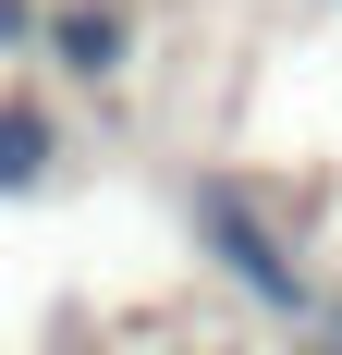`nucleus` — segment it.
<instances>
[{"label": "nucleus", "instance_id": "f257e3e1", "mask_svg": "<svg viewBox=\"0 0 342 355\" xmlns=\"http://www.w3.org/2000/svg\"><path fill=\"white\" fill-rule=\"evenodd\" d=\"M183 220H196V245L220 282H244V306H269V319H318V282H306V257L269 233V209L244 196V184H196L183 196Z\"/></svg>", "mask_w": 342, "mask_h": 355}, {"label": "nucleus", "instance_id": "f03ea898", "mask_svg": "<svg viewBox=\"0 0 342 355\" xmlns=\"http://www.w3.org/2000/svg\"><path fill=\"white\" fill-rule=\"evenodd\" d=\"M49 73L62 86H123L135 73V12L123 0H49Z\"/></svg>", "mask_w": 342, "mask_h": 355}, {"label": "nucleus", "instance_id": "7ed1b4c3", "mask_svg": "<svg viewBox=\"0 0 342 355\" xmlns=\"http://www.w3.org/2000/svg\"><path fill=\"white\" fill-rule=\"evenodd\" d=\"M62 172V110L49 98H0V196H37Z\"/></svg>", "mask_w": 342, "mask_h": 355}, {"label": "nucleus", "instance_id": "20e7f679", "mask_svg": "<svg viewBox=\"0 0 342 355\" xmlns=\"http://www.w3.org/2000/svg\"><path fill=\"white\" fill-rule=\"evenodd\" d=\"M0 49H49V0H0Z\"/></svg>", "mask_w": 342, "mask_h": 355}, {"label": "nucleus", "instance_id": "39448f33", "mask_svg": "<svg viewBox=\"0 0 342 355\" xmlns=\"http://www.w3.org/2000/svg\"><path fill=\"white\" fill-rule=\"evenodd\" d=\"M318 355H342V306H330V331H318Z\"/></svg>", "mask_w": 342, "mask_h": 355}]
</instances>
